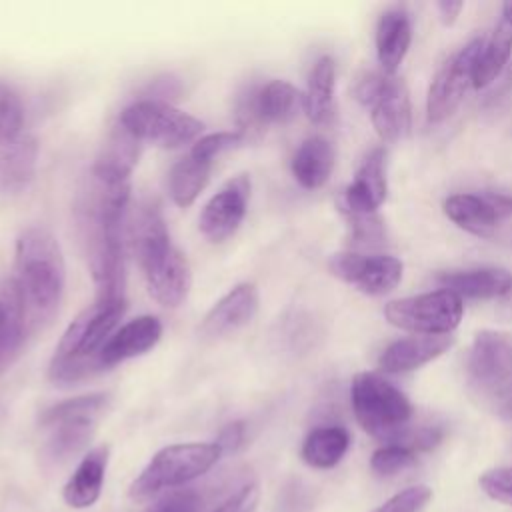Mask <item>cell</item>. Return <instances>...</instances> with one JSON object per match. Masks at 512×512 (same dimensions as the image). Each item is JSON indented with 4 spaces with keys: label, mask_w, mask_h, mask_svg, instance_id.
Returning a JSON list of instances; mask_svg holds the SVG:
<instances>
[{
    "label": "cell",
    "mask_w": 512,
    "mask_h": 512,
    "mask_svg": "<svg viewBox=\"0 0 512 512\" xmlns=\"http://www.w3.org/2000/svg\"><path fill=\"white\" fill-rule=\"evenodd\" d=\"M130 182H104L90 174L76 200V218L96 284V298H126L124 222Z\"/></svg>",
    "instance_id": "obj_1"
},
{
    "label": "cell",
    "mask_w": 512,
    "mask_h": 512,
    "mask_svg": "<svg viewBox=\"0 0 512 512\" xmlns=\"http://www.w3.org/2000/svg\"><path fill=\"white\" fill-rule=\"evenodd\" d=\"M12 278L22 298L28 334L50 324L66 286L64 254L50 230L32 226L18 236Z\"/></svg>",
    "instance_id": "obj_2"
},
{
    "label": "cell",
    "mask_w": 512,
    "mask_h": 512,
    "mask_svg": "<svg viewBox=\"0 0 512 512\" xmlns=\"http://www.w3.org/2000/svg\"><path fill=\"white\" fill-rule=\"evenodd\" d=\"M130 244L150 296L166 308L180 306L188 296L192 272L186 256L172 244L156 202L138 206L130 224Z\"/></svg>",
    "instance_id": "obj_3"
},
{
    "label": "cell",
    "mask_w": 512,
    "mask_h": 512,
    "mask_svg": "<svg viewBox=\"0 0 512 512\" xmlns=\"http://www.w3.org/2000/svg\"><path fill=\"white\" fill-rule=\"evenodd\" d=\"M126 312V298H96L64 330L48 364V378L74 386L102 372V350Z\"/></svg>",
    "instance_id": "obj_4"
},
{
    "label": "cell",
    "mask_w": 512,
    "mask_h": 512,
    "mask_svg": "<svg viewBox=\"0 0 512 512\" xmlns=\"http://www.w3.org/2000/svg\"><path fill=\"white\" fill-rule=\"evenodd\" d=\"M222 456L214 442H182L158 450L130 486V498L146 502L206 474Z\"/></svg>",
    "instance_id": "obj_5"
},
{
    "label": "cell",
    "mask_w": 512,
    "mask_h": 512,
    "mask_svg": "<svg viewBox=\"0 0 512 512\" xmlns=\"http://www.w3.org/2000/svg\"><path fill=\"white\" fill-rule=\"evenodd\" d=\"M350 398L362 430L380 440L400 438L412 416L410 400L374 372H358L352 378Z\"/></svg>",
    "instance_id": "obj_6"
},
{
    "label": "cell",
    "mask_w": 512,
    "mask_h": 512,
    "mask_svg": "<svg viewBox=\"0 0 512 512\" xmlns=\"http://www.w3.org/2000/svg\"><path fill=\"white\" fill-rule=\"evenodd\" d=\"M110 394L92 392L62 400L46 408L40 424L50 428L46 452L54 460H66L78 454L92 438L100 414L108 408Z\"/></svg>",
    "instance_id": "obj_7"
},
{
    "label": "cell",
    "mask_w": 512,
    "mask_h": 512,
    "mask_svg": "<svg viewBox=\"0 0 512 512\" xmlns=\"http://www.w3.org/2000/svg\"><path fill=\"white\" fill-rule=\"evenodd\" d=\"M118 122L142 144H154L160 148H180L184 144L196 142L204 130V124L174 108L166 102L136 100L126 106Z\"/></svg>",
    "instance_id": "obj_8"
},
{
    "label": "cell",
    "mask_w": 512,
    "mask_h": 512,
    "mask_svg": "<svg viewBox=\"0 0 512 512\" xmlns=\"http://www.w3.org/2000/svg\"><path fill=\"white\" fill-rule=\"evenodd\" d=\"M462 314V298L446 288L398 298L384 306V316L392 326L424 336L450 334Z\"/></svg>",
    "instance_id": "obj_9"
},
{
    "label": "cell",
    "mask_w": 512,
    "mask_h": 512,
    "mask_svg": "<svg viewBox=\"0 0 512 512\" xmlns=\"http://www.w3.org/2000/svg\"><path fill=\"white\" fill-rule=\"evenodd\" d=\"M360 104L370 108V120L384 142H398L410 132V94L402 78L364 74L354 90Z\"/></svg>",
    "instance_id": "obj_10"
},
{
    "label": "cell",
    "mask_w": 512,
    "mask_h": 512,
    "mask_svg": "<svg viewBox=\"0 0 512 512\" xmlns=\"http://www.w3.org/2000/svg\"><path fill=\"white\" fill-rule=\"evenodd\" d=\"M482 46L484 40L474 38L436 72L426 96V116L430 122L446 120L460 106L466 90L474 86V72Z\"/></svg>",
    "instance_id": "obj_11"
},
{
    "label": "cell",
    "mask_w": 512,
    "mask_h": 512,
    "mask_svg": "<svg viewBox=\"0 0 512 512\" xmlns=\"http://www.w3.org/2000/svg\"><path fill=\"white\" fill-rule=\"evenodd\" d=\"M468 374L484 390L500 394L512 390V332L480 330L470 346Z\"/></svg>",
    "instance_id": "obj_12"
},
{
    "label": "cell",
    "mask_w": 512,
    "mask_h": 512,
    "mask_svg": "<svg viewBox=\"0 0 512 512\" xmlns=\"http://www.w3.org/2000/svg\"><path fill=\"white\" fill-rule=\"evenodd\" d=\"M328 270L360 292L380 296L394 290L404 272V264L394 256H364L358 252H336L328 258Z\"/></svg>",
    "instance_id": "obj_13"
},
{
    "label": "cell",
    "mask_w": 512,
    "mask_h": 512,
    "mask_svg": "<svg viewBox=\"0 0 512 512\" xmlns=\"http://www.w3.org/2000/svg\"><path fill=\"white\" fill-rule=\"evenodd\" d=\"M252 192V182L248 174H238L230 178L202 208L198 218L200 232L212 242H224L234 236L240 228L248 200Z\"/></svg>",
    "instance_id": "obj_14"
},
{
    "label": "cell",
    "mask_w": 512,
    "mask_h": 512,
    "mask_svg": "<svg viewBox=\"0 0 512 512\" xmlns=\"http://www.w3.org/2000/svg\"><path fill=\"white\" fill-rule=\"evenodd\" d=\"M258 302V290L252 282L236 284L206 312L198 334L204 340H220L238 332L254 320Z\"/></svg>",
    "instance_id": "obj_15"
},
{
    "label": "cell",
    "mask_w": 512,
    "mask_h": 512,
    "mask_svg": "<svg viewBox=\"0 0 512 512\" xmlns=\"http://www.w3.org/2000/svg\"><path fill=\"white\" fill-rule=\"evenodd\" d=\"M386 154L382 148H374L360 164L354 180L342 192V212L346 216L376 214V208L384 202L386 184Z\"/></svg>",
    "instance_id": "obj_16"
},
{
    "label": "cell",
    "mask_w": 512,
    "mask_h": 512,
    "mask_svg": "<svg viewBox=\"0 0 512 512\" xmlns=\"http://www.w3.org/2000/svg\"><path fill=\"white\" fill-rule=\"evenodd\" d=\"M160 338H162V322L156 316L144 314L128 320L126 324L116 328V332L106 342L100 356L102 368L108 370L126 360L146 354L160 342Z\"/></svg>",
    "instance_id": "obj_17"
},
{
    "label": "cell",
    "mask_w": 512,
    "mask_h": 512,
    "mask_svg": "<svg viewBox=\"0 0 512 512\" xmlns=\"http://www.w3.org/2000/svg\"><path fill=\"white\" fill-rule=\"evenodd\" d=\"M454 338L448 334L442 336H408L392 342L384 348V352L378 358V368L388 374H402L416 370L434 358L442 356L450 346Z\"/></svg>",
    "instance_id": "obj_18"
},
{
    "label": "cell",
    "mask_w": 512,
    "mask_h": 512,
    "mask_svg": "<svg viewBox=\"0 0 512 512\" xmlns=\"http://www.w3.org/2000/svg\"><path fill=\"white\" fill-rule=\"evenodd\" d=\"M140 156V142L118 122L104 140L90 174L104 182H130Z\"/></svg>",
    "instance_id": "obj_19"
},
{
    "label": "cell",
    "mask_w": 512,
    "mask_h": 512,
    "mask_svg": "<svg viewBox=\"0 0 512 512\" xmlns=\"http://www.w3.org/2000/svg\"><path fill=\"white\" fill-rule=\"evenodd\" d=\"M28 334L24 306L14 278H0V376L18 356Z\"/></svg>",
    "instance_id": "obj_20"
},
{
    "label": "cell",
    "mask_w": 512,
    "mask_h": 512,
    "mask_svg": "<svg viewBox=\"0 0 512 512\" xmlns=\"http://www.w3.org/2000/svg\"><path fill=\"white\" fill-rule=\"evenodd\" d=\"M108 456V446H96L82 456L62 490L64 502L70 508H88L100 498L108 468Z\"/></svg>",
    "instance_id": "obj_21"
},
{
    "label": "cell",
    "mask_w": 512,
    "mask_h": 512,
    "mask_svg": "<svg viewBox=\"0 0 512 512\" xmlns=\"http://www.w3.org/2000/svg\"><path fill=\"white\" fill-rule=\"evenodd\" d=\"M38 162V142L32 134L22 132L16 138L0 140V190L20 192L24 190L34 174Z\"/></svg>",
    "instance_id": "obj_22"
},
{
    "label": "cell",
    "mask_w": 512,
    "mask_h": 512,
    "mask_svg": "<svg viewBox=\"0 0 512 512\" xmlns=\"http://www.w3.org/2000/svg\"><path fill=\"white\" fill-rule=\"evenodd\" d=\"M442 288L460 298H506L512 288V274L504 268H472L444 272L438 276Z\"/></svg>",
    "instance_id": "obj_23"
},
{
    "label": "cell",
    "mask_w": 512,
    "mask_h": 512,
    "mask_svg": "<svg viewBox=\"0 0 512 512\" xmlns=\"http://www.w3.org/2000/svg\"><path fill=\"white\" fill-rule=\"evenodd\" d=\"M412 42L410 18L402 8L386 10L376 26V56L384 74L394 76Z\"/></svg>",
    "instance_id": "obj_24"
},
{
    "label": "cell",
    "mask_w": 512,
    "mask_h": 512,
    "mask_svg": "<svg viewBox=\"0 0 512 512\" xmlns=\"http://www.w3.org/2000/svg\"><path fill=\"white\" fill-rule=\"evenodd\" d=\"M512 56V2L502 6L500 20L490 34L488 40H484L476 72H474V88H486L490 86L508 66Z\"/></svg>",
    "instance_id": "obj_25"
},
{
    "label": "cell",
    "mask_w": 512,
    "mask_h": 512,
    "mask_svg": "<svg viewBox=\"0 0 512 512\" xmlns=\"http://www.w3.org/2000/svg\"><path fill=\"white\" fill-rule=\"evenodd\" d=\"M292 176L306 190L324 186L334 168V148L322 136L306 138L292 156Z\"/></svg>",
    "instance_id": "obj_26"
},
{
    "label": "cell",
    "mask_w": 512,
    "mask_h": 512,
    "mask_svg": "<svg viewBox=\"0 0 512 512\" xmlns=\"http://www.w3.org/2000/svg\"><path fill=\"white\" fill-rule=\"evenodd\" d=\"M334 84H336V64L330 56H322L314 62L308 86L302 96V108L310 122L326 124L334 110Z\"/></svg>",
    "instance_id": "obj_27"
},
{
    "label": "cell",
    "mask_w": 512,
    "mask_h": 512,
    "mask_svg": "<svg viewBox=\"0 0 512 512\" xmlns=\"http://www.w3.org/2000/svg\"><path fill=\"white\" fill-rule=\"evenodd\" d=\"M444 214L458 228L474 236H490L498 224V214L482 194H452L444 200Z\"/></svg>",
    "instance_id": "obj_28"
},
{
    "label": "cell",
    "mask_w": 512,
    "mask_h": 512,
    "mask_svg": "<svg viewBox=\"0 0 512 512\" xmlns=\"http://www.w3.org/2000/svg\"><path fill=\"white\" fill-rule=\"evenodd\" d=\"M350 446V434L342 426H318L302 442V460L312 468L336 466Z\"/></svg>",
    "instance_id": "obj_29"
},
{
    "label": "cell",
    "mask_w": 512,
    "mask_h": 512,
    "mask_svg": "<svg viewBox=\"0 0 512 512\" xmlns=\"http://www.w3.org/2000/svg\"><path fill=\"white\" fill-rule=\"evenodd\" d=\"M212 162L200 160L190 152L180 158L168 172V192L176 206L188 208L204 190Z\"/></svg>",
    "instance_id": "obj_30"
},
{
    "label": "cell",
    "mask_w": 512,
    "mask_h": 512,
    "mask_svg": "<svg viewBox=\"0 0 512 512\" xmlns=\"http://www.w3.org/2000/svg\"><path fill=\"white\" fill-rule=\"evenodd\" d=\"M300 106L302 94L286 80H270L256 90V108L266 126L292 120Z\"/></svg>",
    "instance_id": "obj_31"
},
{
    "label": "cell",
    "mask_w": 512,
    "mask_h": 512,
    "mask_svg": "<svg viewBox=\"0 0 512 512\" xmlns=\"http://www.w3.org/2000/svg\"><path fill=\"white\" fill-rule=\"evenodd\" d=\"M24 132V106L18 92L0 82V140L16 138Z\"/></svg>",
    "instance_id": "obj_32"
},
{
    "label": "cell",
    "mask_w": 512,
    "mask_h": 512,
    "mask_svg": "<svg viewBox=\"0 0 512 512\" xmlns=\"http://www.w3.org/2000/svg\"><path fill=\"white\" fill-rule=\"evenodd\" d=\"M414 460H416V454L412 448L394 442V444H386V446L378 448L370 458V466L380 476H392V474L408 468Z\"/></svg>",
    "instance_id": "obj_33"
},
{
    "label": "cell",
    "mask_w": 512,
    "mask_h": 512,
    "mask_svg": "<svg viewBox=\"0 0 512 512\" xmlns=\"http://www.w3.org/2000/svg\"><path fill=\"white\" fill-rule=\"evenodd\" d=\"M246 138L238 132V130H222V132H212V134H206V136H200L194 144H192V150L190 154L200 158V160H206V162H212L218 154L230 150V148H236L244 142Z\"/></svg>",
    "instance_id": "obj_34"
},
{
    "label": "cell",
    "mask_w": 512,
    "mask_h": 512,
    "mask_svg": "<svg viewBox=\"0 0 512 512\" xmlns=\"http://www.w3.org/2000/svg\"><path fill=\"white\" fill-rule=\"evenodd\" d=\"M144 512H202V496L192 488L172 490L158 498Z\"/></svg>",
    "instance_id": "obj_35"
},
{
    "label": "cell",
    "mask_w": 512,
    "mask_h": 512,
    "mask_svg": "<svg viewBox=\"0 0 512 512\" xmlns=\"http://www.w3.org/2000/svg\"><path fill=\"white\" fill-rule=\"evenodd\" d=\"M430 498H432V492L428 486H410L394 494L374 512H422Z\"/></svg>",
    "instance_id": "obj_36"
},
{
    "label": "cell",
    "mask_w": 512,
    "mask_h": 512,
    "mask_svg": "<svg viewBox=\"0 0 512 512\" xmlns=\"http://www.w3.org/2000/svg\"><path fill=\"white\" fill-rule=\"evenodd\" d=\"M480 488L502 504L512 506V466L492 468L480 476Z\"/></svg>",
    "instance_id": "obj_37"
},
{
    "label": "cell",
    "mask_w": 512,
    "mask_h": 512,
    "mask_svg": "<svg viewBox=\"0 0 512 512\" xmlns=\"http://www.w3.org/2000/svg\"><path fill=\"white\" fill-rule=\"evenodd\" d=\"M350 228H352V242L354 244H380L384 238L382 222L376 214H360V216H348Z\"/></svg>",
    "instance_id": "obj_38"
},
{
    "label": "cell",
    "mask_w": 512,
    "mask_h": 512,
    "mask_svg": "<svg viewBox=\"0 0 512 512\" xmlns=\"http://www.w3.org/2000/svg\"><path fill=\"white\" fill-rule=\"evenodd\" d=\"M180 94V82L176 76L172 74H164V76H158L156 80H152L144 94H142V100H154V102H166V104H172L174 98H178Z\"/></svg>",
    "instance_id": "obj_39"
},
{
    "label": "cell",
    "mask_w": 512,
    "mask_h": 512,
    "mask_svg": "<svg viewBox=\"0 0 512 512\" xmlns=\"http://www.w3.org/2000/svg\"><path fill=\"white\" fill-rule=\"evenodd\" d=\"M256 502V484H242L234 494L220 502L212 512H250Z\"/></svg>",
    "instance_id": "obj_40"
},
{
    "label": "cell",
    "mask_w": 512,
    "mask_h": 512,
    "mask_svg": "<svg viewBox=\"0 0 512 512\" xmlns=\"http://www.w3.org/2000/svg\"><path fill=\"white\" fill-rule=\"evenodd\" d=\"M244 438H246V424L242 420H234V422H228L218 432V438L214 440V444L222 450V454H230L244 444Z\"/></svg>",
    "instance_id": "obj_41"
},
{
    "label": "cell",
    "mask_w": 512,
    "mask_h": 512,
    "mask_svg": "<svg viewBox=\"0 0 512 512\" xmlns=\"http://www.w3.org/2000/svg\"><path fill=\"white\" fill-rule=\"evenodd\" d=\"M462 8H464V2H450V0H440V2H436V10H438L440 22H442L444 26H452V24L458 20Z\"/></svg>",
    "instance_id": "obj_42"
},
{
    "label": "cell",
    "mask_w": 512,
    "mask_h": 512,
    "mask_svg": "<svg viewBox=\"0 0 512 512\" xmlns=\"http://www.w3.org/2000/svg\"><path fill=\"white\" fill-rule=\"evenodd\" d=\"M488 204L494 208V212L498 214V218H504V216H510L512 214V196L508 194H500V192H486L482 194Z\"/></svg>",
    "instance_id": "obj_43"
},
{
    "label": "cell",
    "mask_w": 512,
    "mask_h": 512,
    "mask_svg": "<svg viewBox=\"0 0 512 512\" xmlns=\"http://www.w3.org/2000/svg\"><path fill=\"white\" fill-rule=\"evenodd\" d=\"M508 300H512V288H510V292H508V296H506Z\"/></svg>",
    "instance_id": "obj_44"
}]
</instances>
